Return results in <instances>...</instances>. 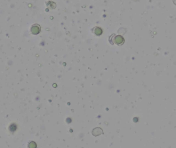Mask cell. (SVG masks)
<instances>
[{
  "label": "cell",
  "instance_id": "7a4b0ae2",
  "mask_svg": "<svg viewBox=\"0 0 176 148\" xmlns=\"http://www.w3.org/2000/svg\"><path fill=\"white\" fill-rule=\"evenodd\" d=\"M94 33L95 34L97 35V36H99L102 33V30L101 28H100L99 27H96L95 29H94Z\"/></svg>",
  "mask_w": 176,
  "mask_h": 148
},
{
  "label": "cell",
  "instance_id": "6da1fadb",
  "mask_svg": "<svg viewBox=\"0 0 176 148\" xmlns=\"http://www.w3.org/2000/svg\"><path fill=\"white\" fill-rule=\"evenodd\" d=\"M114 42H115V43L117 44H122L124 42V38L120 36H117L115 37V39H114Z\"/></svg>",
  "mask_w": 176,
  "mask_h": 148
}]
</instances>
